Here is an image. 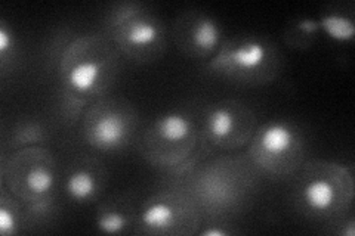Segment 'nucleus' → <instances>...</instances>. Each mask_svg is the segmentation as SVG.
<instances>
[{"mask_svg": "<svg viewBox=\"0 0 355 236\" xmlns=\"http://www.w3.org/2000/svg\"><path fill=\"white\" fill-rule=\"evenodd\" d=\"M193 129L191 120L180 111H169L155 121V131L169 143H178L190 136Z\"/></svg>", "mask_w": 355, "mask_h": 236, "instance_id": "obj_6", "label": "nucleus"}, {"mask_svg": "<svg viewBox=\"0 0 355 236\" xmlns=\"http://www.w3.org/2000/svg\"><path fill=\"white\" fill-rule=\"evenodd\" d=\"M96 182L94 174L87 170H74L65 181V192L77 202H86L95 194Z\"/></svg>", "mask_w": 355, "mask_h": 236, "instance_id": "obj_11", "label": "nucleus"}, {"mask_svg": "<svg viewBox=\"0 0 355 236\" xmlns=\"http://www.w3.org/2000/svg\"><path fill=\"white\" fill-rule=\"evenodd\" d=\"M26 185L33 195L43 197L53 188V174L46 167H35L26 176Z\"/></svg>", "mask_w": 355, "mask_h": 236, "instance_id": "obj_13", "label": "nucleus"}, {"mask_svg": "<svg viewBox=\"0 0 355 236\" xmlns=\"http://www.w3.org/2000/svg\"><path fill=\"white\" fill-rule=\"evenodd\" d=\"M17 219L12 210H9L5 204L0 207V233L3 236H10L17 233Z\"/></svg>", "mask_w": 355, "mask_h": 236, "instance_id": "obj_15", "label": "nucleus"}, {"mask_svg": "<svg viewBox=\"0 0 355 236\" xmlns=\"http://www.w3.org/2000/svg\"><path fill=\"white\" fill-rule=\"evenodd\" d=\"M206 125L210 138L218 142L227 140L236 131V116L227 107H215L209 112Z\"/></svg>", "mask_w": 355, "mask_h": 236, "instance_id": "obj_10", "label": "nucleus"}, {"mask_svg": "<svg viewBox=\"0 0 355 236\" xmlns=\"http://www.w3.org/2000/svg\"><path fill=\"white\" fill-rule=\"evenodd\" d=\"M228 235H231L230 230L220 229V228H207L206 230L202 232V236H228Z\"/></svg>", "mask_w": 355, "mask_h": 236, "instance_id": "obj_18", "label": "nucleus"}, {"mask_svg": "<svg viewBox=\"0 0 355 236\" xmlns=\"http://www.w3.org/2000/svg\"><path fill=\"white\" fill-rule=\"evenodd\" d=\"M128 220L119 211H104L96 219V229L101 233L116 235L126 228Z\"/></svg>", "mask_w": 355, "mask_h": 236, "instance_id": "obj_14", "label": "nucleus"}, {"mask_svg": "<svg viewBox=\"0 0 355 236\" xmlns=\"http://www.w3.org/2000/svg\"><path fill=\"white\" fill-rule=\"evenodd\" d=\"M222 37V30L218 21L209 15H202L191 30V42L194 49L202 52V55H207L214 52Z\"/></svg>", "mask_w": 355, "mask_h": 236, "instance_id": "obj_7", "label": "nucleus"}, {"mask_svg": "<svg viewBox=\"0 0 355 236\" xmlns=\"http://www.w3.org/2000/svg\"><path fill=\"white\" fill-rule=\"evenodd\" d=\"M101 71V65L95 61L87 60L79 62L67 73V84L77 93H87L98 84Z\"/></svg>", "mask_w": 355, "mask_h": 236, "instance_id": "obj_8", "label": "nucleus"}, {"mask_svg": "<svg viewBox=\"0 0 355 236\" xmlns=\"http://www.w3.org/2000/svg\"><path fill=\"white\" fill-rule=\"evenodd\" d=\"M318 27L335 42L347 43L352 42L355 36V27L351 18L339 14H329L318 19Z\"/></svg>", "mask_w": 355, "mask_h": 236, "instance_id": "obj_12", "label": "nucleus"}, {"mask_svg": "<svg viewBox=\"0 0 355 236\" xmlns=\"http://www.w3.org/2000/svg\"><path fill=\"white\" fill-rule=\"evenodd\" d=\"M160 39V28L153 19H132L121 30V40L132 49H148Z\"/></svg>", "mask_w": 355, "mask_h": 236, "instance_id": "obj_5", "label": "nucleus"}, {"mask_svg": "<svg viewBox=\"0 0 355 236\" xmlns=\"http://www.w3.org/2000/svg\"><path fill=\"white\" fill-rule=\"evenodd\" d=\"M270 51L257 39H244L234 44H227L216 58L210 62V69L227 75H248L259 71L268 61Z\"/></svg>", "mask_w": 355, "mask_h": 236, "instance_id": "obj_1", "label": "nucleus"}, {"mask_svg": "<svg viewBox=\"0 0 355 236\" xmlns=\"http://www.w3.org/2000/svg\"><path fill=\"white\" fill-rule=\"evenodd\" d=\"M141 221L154 232L168 230L175 223V210L164 201H153L142 210Z\"/></svg>", "mask_w": 355, "mask_h": 236, "instance_id": "obj_9", "label": "nucleus"}, {"mask_svg": "<svg viewBox=\"0 0 355 236\" xmlns=\"http://www.w3.org/2000/svg\"><path fill=\"white\" fill-rule=\"evenodd\" d=\"M14 49V36L10 30L8 28L5 21H0V56H2V62L6 61V55Z\"/></svg>", "mask_w": 355, "mask_h": 236, "instance_id": "obj_16", "label": "nucleus"}, {"mask_svg": "<svg viewBox=\"0 0 355 236\" xmlns=\"http://www.w3.org/2000/svg\"><path fill=\"white\" fill-rule=\"evenodd\" d=\"M336 186L327 177H313L302 189V201L306 208L317 215H324L336 204Z\"/></svg>", "mask_w": 355, "mask_h": 236, "instance_id": "obj_4", "label": "nucleus"}, {"mask_svg": "<svg viewBox=\"0 0 355 236\" xmlns=\"http://www.w3.org/2000/svg\"><path fill=\"white\" fill-rule=\"evenodd\" d=\"M296 27H297L299 30H302L304 33H308V35H311V33H314V31H317V30L320 28V27H318V21H315V19H308V18L297 21Z\"/></svg>", "mask_w": 355, "mask_h": 236, "instance_id": "obj_17", "label": "nucleus"}, {"mask_svg": "<svg viewBox=\"0 0 355 236\" xmlns=\"http://www.w3.org/2000/svg\"><path fill=\"white\" fill-rule=\"evenodd\" d=\"M128 120L114 109L99 114L87 130V140L95 148L103 151H113L120 148L128 140Z\"/></svg>", "mask_w": 355, "mask_h": 236, "instance_id": "obj_3", "label": "nucleus"}, {"mask_svg": "<svg viewBox=\"0 0 355 236\" xmlns=\"http://www.w3.org/2000/svg\"><path fill=\"white\" fill-rule=\"evenodd\" d=\"M297 136L295 129L286 121H271L263 126L257 138L258 151L265 165H272L283 160V156L295 152Z\"/></svg>", "mask_w": 355, "mask_h": 236, "instance_id": "obj_2", "label": "nucleus"}]
</instances>
